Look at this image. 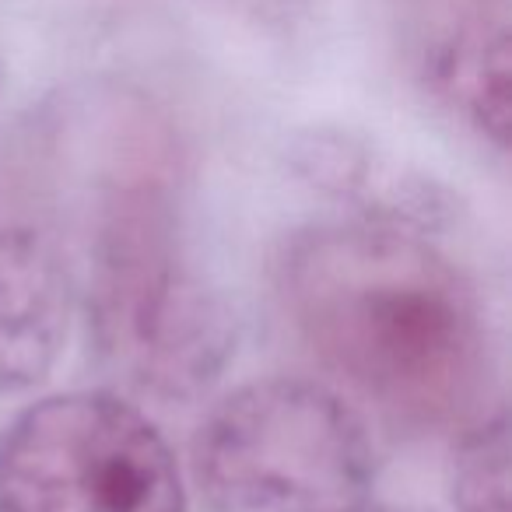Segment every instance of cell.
I'll return each mask as SVG.
<instances>
[{"label":"cell","instance_id":"1","mask_svg":"<svg viewBox=\"0 0 512 512\" xmlns=\"http://www.w3.org/2000/svg\"><path fill=\"white\" fill-rule=\"evenodd\" d=\"M281 295L309 348L404 425H449L481 393V302L414 228H309L285 253Z\"/></svg>","mask_w":512,"mask_h":512},{"label":"cell","instance_id":"6","mask_svg":"<svg viewBox=\"0 0 512 512\" xmlns=\"http://www.w3.org/2000/svg\"><path fill=\"white\" fill-rule=\"evenodd\" d=\"M71 306L57 249L32 228H0V397L32 390L57 369Z\"/></svg>","mask_w":512,"mask_h":512},{"label":"cell","instance_id":"2","mask_svg":"<svg viewBox=\"0 0 512 512\" xmlns=\"http://www.w3.org/2000/svg\"><path fill=\"white\" fill-rule=\"evenodd\" d=\"M95 242V344L109 369L155 397H193L232 355V316L190 264L155 183L120 186Z\"/></svg>","mask_w":512,"mask_h":512},{"label":"cell","instance_id":"5","mask_svg":"<svg viewBox=\"0 0 512 512\" xmlns=\"http://www.w3.org/2000/svg\"><path fill=\"white\" fill-rule=\"evenodd\" d=\"M425 74L470 130L509 137V0H418Z\"/></svg>","mask_w":512,"mask_h":512},{"label":"cell","instance_id":"4","mask_svg":"<svg viewBox=\"0 0 512 512\" xmlns=\"http://www.w3.org/2000/svg\"><path fill=\"white\" fill-rule=\"evenodd\" d=\"M0 512H186V488L148 414L71 390L0 428Z\"/></svg>","mask_w":512,"mask_h":512},{"label":"cell","instance_id":"3","mask_svg":"<svg viewBox=\"0 0 512 512\" xmlns=\"http://www.w3.org/2000/svg\"><path fill=\"white\" fill-rule=\"evenodd\" d=\"M193 463L214 512H344L376 477L365 421L327 386L285 376L214 404Z\"/></svg>","mask_w":512,"mask_h":512},{"label":"cell","instance_id":"8","mask_svg":"<svg viewBox=\"0 0 512 512\" xmlns=\"http://www.w3.org/2000/svg\"><path fill=\"white\" fill-rule=\"evenodd\" d=\"M456 512H509V421L498 411L460 439L449 467Z\"/></svg>","mask_w":512,"mask_h":512},{"label":"cell","instance_id":"7","mask_svg":"<svg viewBox=\"0 0 512 512\" xmlns=\"http://www.w3.org/2000/svg\"><path fill=\"white\" fill-rule=\"evenodd\" d=\"M302 172L313 183L327 190L351 197L362 204V221H379V225L418 228L432 225L442 211V186L432 183V176L407 169L404 162L376 151L362 137L341 134V130H320L309 134L299 148Z\"/></svg>","mask_w":512,"mask_h":512},{"label":"cell","instance_id":"9","mask_svg":"<svg viewBox=\"0 0 512 512\" xmlns=\"http://www.w3.org/2000/svg\"><path fill=\"white\" fill-rule=\"evenodd\" d=\"M344 512H376V509H369V505L362 502V505H355V509H344Z\"/></svg>","mask_w":512,"mask_h":512}]
</instances>
